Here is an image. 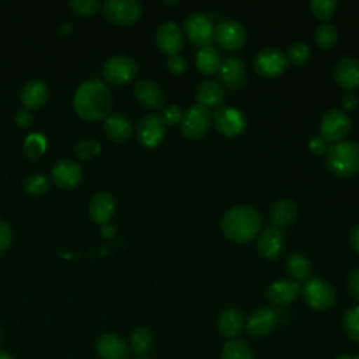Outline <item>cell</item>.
Here are the masks:
<instances>
[{
	"mask_svg": "<svg viewBox=\"0 0 359 359\" xmlns=\"http://www.w3.org/2000/svg\"><path fill=\"white\" fill-rule=\"evenodd\" d=\"M76 114L86 121H98L107 118L112 109V94L100 80L91 79L83 81L73 97Z\"/></svg>",
	"mask_w": 359,
	"mask_h": 359,
	"instance_id": "6da1fadb",
	"label": "cell"
},
{
	"mask_svg": "<svg viewBox=\"0 0 359 359\" xmlns=\"http://www.w3.org/2000/svg\"><path fill=\"white\" fill-rule=\"evenodd\" d=\"M262 219L259 212L248 205H238L229 209L222 217L223 234L234 243H245L261 230Z\"/></svg>",
	"mask_w": 359,
	"mask_h": 359,
	"instance_id": "7a4b0ae2",
	"label": "cell"
},
{
	"mask_svg": "<svg viewBox=\"0 0 359 359\" xmlns=\"http://www.w3.org/2000/svg\"><path fill=\"white\" fill-rule=\"evenodd\" d=\"M324 156L327 168L337 177L348 178L359 172V144L356 142L332 143Z\"/></svg>",
	"mask_w": 359,
	"mask_h": 359,
	"instance_id": "3957f363",
	"label": "cell"
},
{
	"mask_svg": "<svg viewBox=\"0 0 359 359\" xmlns=\"http://www.w3.org/2000/svg\"><path fill=\"white\" fill-rule=\"evenodd\" d=\"M300 293L307 306H310L314 310H320V311L331 309L337 299L334 286L320 278L309 279L303 285Z\"/></svg>",
	"mask_w": 359,
	"mask_h": 359,
	"instance_id": "277c9868",
	"label": "cell"
},
{
	"mask_svg": "<svg viewBox=\"0 0 359 359\" xmlns=\"http://www.w3.org/2000/svg\"><path fill=\"white\" fill-rule=\"evenodd\" d=\"M101 10L108 22L121 27L133 25L142 15V6L137 0H107Z\"/></svg>",
	"mask_w": 359,
	"mask_h": 359,
	"instance_id": "5b68a950",
	"label": "cell"
},
{
	"mask_svg": "<svg viewBox=\"0 0 359 359\" xmlns=\"http://www.w3.org/2000/svg\"><path fill=\"white\" fill-rule=\"evenodd\" d=\"M210 121H212V115L209 109L199 104H195L182 114L180 128L182 135L187 139L196 140L203 137L208 133Z\"/></svg>",
	"mask_w": 359,
	"mask_h": 359,
	"instance_id": "8992f818",
	"label": "cell"
},
{
	"mask_svg": "<svg viewBox=\"0 0 359 359\" xmlns=\"http://www.w3.org/2000/svg\"><path fill=\"white\" fill-rule=\"evenodd\" d=\"M137 73V65L135 59L128 55L111 56L102 66L104 79L115 86L126 84L135 79Z\"/></svg>",
	"mask_w": 359,
	"mask_h": 359,
	"instance_id": "52a82bcc",
	"label": "cell"
},
{
	"mask_svg": "<svg viewBox=\"0 0 359 359\" xmlns=\"http://www.w3.org/2000/svg\"><path fill=\"white\" fill-rule=\"evenodd\" d=\"M351 130V119L341 109L327 111L320 121V136L330 144L342 142Z\"/></svg>",
	"mask_w": 359,
	"mask_h": 359,
	"instance_id": "ba28073f",
	"label": "cell"
},
{
	"mask_svg": "<svg viewBox=\"0 0 359 359\" xmlns=\"http://www.w3.org/2000/svg\"><path fill=\"white\" fill-rule=\"evenodd\" d=\"M287 67L286 53L275 48H264L254 57V70L264 79H275Z\"/></svg>",
	"mask_w": 359,
	"mask_h": 359,
	"instance_id": "9c48e42d",
	"label": "cell"
},
{
	"mask_svg": "<svg viewBox=\"0 0 359 359\" xmlns=\"http://www.w3.org/2000/svg\"><path fill=\"white\" fill-rule=\"evenodd\" d=\"M185 35L199 48L210 46L215 38V29L208 18L202 13H192L184 20Z\"/></svg>",
	"mask_w": 359,
	"mask_h": 359,
	"instance_id": "30bf717a",
	"label": "cell"
},
{
	"mask_svg": "<svg viewBox=\"0 0 359 359\" xmlns=\"http://www.w3.org/2000/svg\"><path fill=\"white\" fill-rule=\"evenodd\" d=\"M215 129L227 137L241 135L247 126L244 114L233 107H220L213 114Z\"/></svg>",
	"mask_w": 359,
	"mask_h": 359,
	"instance_id": "8fae6325",
	"label": "cell"
},
{
	"mask_svg": "<svg viewBox=\"0 0 359 359\" xmlns=\"http://www.w3.org/2000/svg\"><path fill=\"white\" fill-rule=\"evenodd\" d=\"M165 133V123L160 114H147L144 115L137 126H136V136L137 140L144 147H157Z\"/></svg>",
	"mask_w": 359,
	"mask_h": 359,
	"instance_id": "7c38bea8",
	"label": "cell"
},
{
	"mask_svg": "<svg viewBox=\"0 0 359 359\" xmlns=\"http://www.w3.org/2000/svg\"><path fill=\"white\" fill-rule=\"evenodd\" d=\"M215 38L223 49L237 50L244 46L247 41V31L241 22L236 20H224L215 28Z\"/></svg>",
	"mask_w": 359,
	"mask_h": 359,
	"instance_id": "4fadbf2b",
	"label": "cell"
},
{
	"mask_svg": "<svg viewBox=\"0 0 359 359\" xmlns=\"http://www.w3.org/2000/svg\"><path fill=\"white\" fill-rule=\"evenodd\" d=\"M156 45L167 56L178 55L184 45L182 29L174 21H164L156 31Z\"/></svg>",
	"mask_w": 359,
	"mask_h": 359,
	"instance_id": "5bb4252c",
	"label": "cell"
},
{
	"mask_svg": "<svg viewBox=\"0 0 359 359\" xmlns=\"http://www.w3.org/2000/svg\"><path fill=\"white\" fill-rule=\"evenodd\" d=\"M276 325V314L269 307H258L245 318L244 328L251 338H264Z\"/></svg>",
	"mask_w": 359,
	"mask_h": 359,
	"instance_id": "9a60e30c",
	"label": "cell"
},
{
	"mask_svg": "<svg viewBox=\"0 0 359 359\" xmlns=\"http://www.w3.org/2000/svg\"><path fill=\"white\" fill-rule=\"evenodd\" d=\"M133 95L136 101L147 109H158L165 102L163 88L150 79H140L135 83Z\"/></svg>",
	"mask_w": 359,
	"mask_h": 359,
	"instance_id": "2e32d148",
	"label": "cell"
},
{
	"mask_svg": "<svg viewBox=\"0 0 359 359\" xmlns=\"http://www.w3.org/2000/svg\"><path fill=\"white\" fill-rule=\"evenodd\" d=\"M334 79L345 91L359 87V60L353 56H342L334 67Z\"/></svg>",
	"mask_w": 359,
	"mask_h": 359,
	"instance_id": "e0dca14e",
	"label": "cell"
},
{
	"mask_svg": "<svg viewBox=\"0 0 359 359\" xmlns=\"http://www.w3.org/2000/svg\"><path fill=\"white\" fill-rule=\"evenodd\" d=\"M302 287L293 279H278L266 289V299L275 306H286L293 303L300 294Z\"/></svg>",
	"mask_w": 359,
	"mask_h": 359,
	"instance_id": "ac0fdd59",
	"label": "cell"
},
{
	"mask_svg": "<svg viewBox=\"0 0 359 359\" xmlns=\"http://www.w3.org/2000/svg\"><path fill=\"white\" fill-rule=\"evenodd\" d=\"M285 238L279 229L265 227L257 237V251L265 259H273L280 255Z\"/></svg>",
	"mask_w": 359,
	"mask_h": 359,
	"instance_id": "d6986e66",
	"label": "cell"
},
{
	"mask_svg": "<svg viewBox=\"0 0 359 359\" xmlns=\"http://www.w3.org/2000/svg\"><path fill=\"white\" fill-rule=\"evenodd\" d=\"M95 349L101 359H128L130 353L128 342L115 334H102L98 337Z\"/></svg>",
	"mask_w": 359,
	"mask_h": 359,
	"instance_id": "ffe728a7",
	"label": "cell"
},
{
	"mask_svg": "<svg viewBox=\"0 0 359 359\" xmlns=\"http://www.w3.org/2000/svg\"><path fill=\"white\" fill-rule=\"evenodd\" d=\"M219 74L222 81L233 90L241 88L247 81L245 65L237 56H227L224 60H222Z\"/></svg>",
	"mask_w": 359,
	"mask_h": 359,
	"instance_id": "44dd1931",
	"label": "cell"
},
{
	"mask_svg": "<svg viewBox=\"0 0 359 359\" xmlns=\"http://www.w3.org/2000/svg\"><path fill=\"white\" fill-rule=\"evenodd\" d=\"M81 178H83L81 168L73 160L63 158V160L57 161L53 165V168H52V180H53V182L57 187L63 188V189L74 188L76 185L80 184Z\"/></svg>",
	"mask_w": 359,
	"mask_h": 359,
	"instance_id": "7402d4cb",
	"label": "cell"
},
{
	"mask_svg": "<svg viewBox=\"0 0 359 359\" xmlns=\"http://www.w3.org/2000/svg\"><path fill=\"white\" fill-rule=\"evenodd\" d=\"M114 212H115V199L107 191H101L95 194L90 201L88 216L97 224L105 226L112 219Z\"/></svg>",
	"mask_w": 359,
	"mask_h": 359,
	"instance_id": "603a6c76",
	"label": "cell"
},
{
	"mask_svg": "<svg viewBox=\"0 0 359 359\" xmlns=\"http://www.w3.org/2000/svg\"><path fill=\"white\" fill-rule=\"evenodd\" d=\"M20 98L25 109H38L46 104L49 98V90L43 81L29 80L22 86Z\"/></svg>",
	"mask_w": 359,
	"mask_h": 359,
	"instance_id": "cb8c5ba5",
	"label": "cell"
},
{
	"mask_svg": "<svg viewBox=\"0 0 359 359\" xmlns=\"http://www.w3.org/2000/svg\"><path fill=\"white\" fill-rule=\"evenodd\" d=\"M245 318L243 313L234 307L224 309L217 318L219 332L227 339H236L244 330Z\"/></svg>",
	"mask_w": 359,
	"mask_h": 359,
	"instance_id": "d4e9b609",
	"label": "cell"
},
{
	"mask_svg": "<svg viewBox=\"0 0 359 359\" xmlns=\"http://www.w3.org/2000/svg\"><path fill=\"white\" fill-rule=\"evenodd\" d=\"M297 216V208L289 198H280L275 201L269 210V220L272 227L283 229L290 226Z\"/></svg>",
	"mask_w": 359,
	"mask_h": 359,
	"instance_id": "484cf974",
	"label": "cell"
},
{
	"mask_svg": "<svg viewBox=\"0 0 359 359\" xmlns=\"http://www.w3.org/2000/svg\"><path fill=\"white\" fill-rule=\"evenodd\" d=\"M196 101L205 108H220L224 101V90L215 80H203L196 88Z\"/></svg>",
	"mask_w": 359,
	"mask_h": 359,
	"instance_id": "4316f807",
	"label": "cell"
},
{
	"mask_svg": "<svg viewBox=\"0 0 359 359\" xmlns=\"http://www.w3.org/2000/svg\"><path fill=\"white\" fill-rule=\"evenodd\" d=\"M107 136L115 142H125L132 136V123L129 118L121 112L109 114L104 122Z\"/></svg>",
	"mask_w": 359,
	"mask_h": 359,
	"instance_id": "83f0119b",
	"label": "cell"
},
{
	"mask_svg": "<svg viewBox=\"0 0 359 359\" xmlns=\"http://www.w3.org/2000/svg\"><path fill=\"white\" fill-rule=\"evenodd\" d=\"M286 269H287L289 275L293 278V280L300 283V282H304L309 279L310 272H311V264L306 254L294 251V252L289 254V257L286 259Z\"/></svg>",
	"mask_w": 359,
	"mask_h": 359,
	"instance_id": "f1b7e54d",
	"label": "cell"
},
{
	"mask_svg": "<svg viewBox=\"0 0 359 359\" xmlns=\"http://www.w3.org/2000/svg\"><path fill=\"white\" fill-rule=\"evenodd\" d=\"M196 67L203 74H215L219 72L222 65V57L219 52L210 45L205 48H199L196 56H195Z\"/></svg>",
	"mask_w": 359,
	"mask_h": 359,
	"instance_id": "f546056e",
	"label": "cell"
},
{
	"mask_svg": "<svg viewBox=\"0 0 359 359\" xmlns=\"http://www.w3.org/2000/svg\"><path fill=\"white\" fill-rule=\"evenodd\" d=\"M153 335L151 331L146 327L136 328L130 337H129V349L132 353H135L137 358H146V355L153 348Z\"/></svg>",
	"mask_w": 359,
	"mask_h": 359,
	"instance_id": "4dcf8cb0",
	"label": "cell"
},
{
	"mask_svg": "<svg viewBox=\"0 0 359 359\" xmlns=\"http://www.w3.org/2000/svg\"><path fill=\"white\" fill-rule=\"evenodd\" d=\"M222 359H254V352L247 341L229 339L222 348Z\"/></svg>",
	"mask_w": 359,
	"mask_h": 359,
	"instance_id": "1f68e13d",
	"label": "cell"
},
{
	"mask_svg": "<svg viewBox=\"0 0 359 359\" xmlns=\"http://www.w3.org/2000/svg\"><path fill=\"white\" fill-rule=\"evenodd\" d=\"M46 150V139L42 133L34 132L29 133L24 142V153L29 160L41 157Z\"/></svg>",
	"mask_w": 359,
	"mask_h": 359,
	"instance_id": "d6a6232c",
	"label": "cell"
},
{
	"mask_svg": "<svg viewBox=\"0 0 359 359\" xmlns=\"http://www.w3.org/2000/svg\"><path fill=\"white\" fill-rule=\"evenodd\" d=\"M314 39L316 43L324 49L332 48L338 39V31L331 22H323L316 28Z\"/></svg>",
	"mask_w": 359,
	"mask_h": 359,
	"instance_id": "836d02e7",
	"label": "cell"
},
{
	"mask_svg": "<svg viewBox=\"0 0 359 359\" xmlns=\"http://www.w3.org/2000/svg\"><path fill=\"white\" fill-rule=\"evenodd\" d=\"M50 188L49 180L42 174H31L24 181V189L32 196H41Z\"/></svg>",
	"mask_w": 359,
	"mask_h": 359,
	"instance_id": "e575fe53",
	"label": "cell"
},
{
	"mask_svg": "<svg viewBox=\"0 0 359 359\" xmlns=\"http://www.w3.org/2000/svg\"><path fill=\"white\" fill-rule=\"evenodd\" d=\"M342 325L348 337L359 342V306L348 309L342 317Z\"/></svg>",
	"mask_w": 359,
	"mask_h": 359,
	"instance_id": "d590c367",
	"label": "cell"
},
{
	"mask_svg": "<svg viewBox=\"0 0 359 359\" xmlns=\"http://www.w3.org/2000/svg\"><path fill=\"white\" fill-rule=\"evenodd\" d=\"M338 3L335 0H313L310 1L311 13L320 20L331 18L337 11Z\"/></svg>",
	"mask_w": 359,
	"mask_h": 359,
	"instance_id": "8d00e7d4",
	"label": "cell"
},
{
	"mask_svg": "<svg viewBox=\"0 0 359 359\" xmlns=\"http://www.w3.org/2000/svg\"><path fill=\"white\" fill-rule=\"evenodd\" d=\"M286 57H287V62L290 60L293 65L302 66V65H304L310 59V49H309V46L304 42H300V41L293 42L287 48Z\"/></svg>",
	"mask_w": 359,
	"mask_h": 359,
	"instance_id": "74e56055",
	"label": "cell"
},
{
	"mask_svg": "<svg viewBox=\"0 0 359 359\" xmlns=\"http://www.w3.org/2000/svg\"><path fill=\"white\" fill-rule=\"evenodd\" d=\"M101 150V144L95 139H83L76 144L74 153L79 158L87 160L95 157Z\"/></svg>",
	"mask_w": 359,
	"mask_h": 359,
	"instance_id": "f35d334b",
	"label": "cell"
},
{
	"mask_svg": "<svg viewBox=\"0 0 359 359\" xmlns=\"http://www.w3.org/2000/svg\"><path fill=\"white\" fill-rule=\"evenodd\" d=\"M69 7L74 14L88 17L100 10L101 3L98 0H72L69 3Z\"/></svg>",
	"mask_w": 359,
	"mask_h": 359,
	"instance_id": "ab89813d",
	"label": "cell"
},
{
	"mask_svg": "<svg viewBox=\"0 0 359 359\" xmlns=\"http://www.w3.org/2000/svg\"><path fill=\"white\" fill-rule=\"evenodd\" d=\"M13 241V230L11 226L0 219V254L6 252Z\"/></svg>",
	"mask_w": 359,
	"mask_h": 359,
	"instance_id": "60d3db41",
	"label": "cell"
},
{
	"mask_svg": "<svg viewBox=\"0 0 359 359\" xmlns=\"http://www.w3.org/2000/svg\"><path fill=\"white\" fill-rule=\"evenodd\" d=\"M187 59L184 56H181L180 53L178 55H172V56H168L167 59V69L168 72H171L172 74H181L187 70Z\"/></svg>",
	"mask_w": 359,
	"mask_h": 359,
	"instance_id": "b9f144b4",
	"label": "cell"
},
{
	"mask_svg": "<svg viewBox=\"0 0 359 359\" xmlns=\"http://www.w3.org/2000/svg\"><path fill=\"white\" fill-rule=\"evenodd\" d=\"M182 109L178 105H170L167 107L163 114L161 118L164 121L165 125H174V123H180L181 118H182Z\"/></svg>",
	"mask_w": 359,
	"mask_h": 359,
	"instance_id": "7bdbcfd3",
	"label": "cell"
},
{
	"mask_svg": "<svg viewBox=\"0 0 359 359\" xmlns=\"http://www.w3.org/2000/svg\"><path fill=\"white\" fill-rule=\"evenodd\" d=\"M328 146H330V143H328L324 137H321L320 135L311 137V140H310V143H309V149H310L314 154H325Z\"/></svg>",
	"mask_w": 359,
	"mask_h": 359,
	"instance_id": "ee69618b",
	"label": "cell"
},
{
	"mask_svg": "<svg viewBox=\"0 0 359 359\" xmlns=\"http://www.w3.org/2000/svg\"><path fill=\"white\" fill-rule=\"evenodd\" d=\"M348 287L351 294L359 302V268H353L348 275Z\"/></svg>",
	"mask_w": 359,
	"mask_h": 359,
	"instance_id": "f6af8a7d",
	"label": "cell"
},
{
	"mask_svg": "<svg viewBox=\"0 0 359 359\" xmlns=\"http://www.w3.org/2000/svg\"><path fill=\"white\" fill-rule=\"evenodd\" d=\"M15 122H17V125L18 126H21V128H28L29 125H31V122H32V119H34V115H32V112L29 111V109H20V111H17V114H15Z\"/></svg>",
	"mask_w": 359,
	"mask_h": 359,
	"instance_id": "bcb514c9",
	"label": "cell"
},
{
	"mask_svg": "<svg viewBox=\"0 0 359 359\" xmlns=\"http://www.w3.org/2000/svg\"><path fill=\"white\" fill-rule=\"evenodd\" d=\"M341 104L345 111H352L358 105V97L353 91H346L341 98Z\"/></svg>",
	"mask_w": 359,
	"mask_h": 359,
	"instance_id": "7dc6e473",
	"label": "cell"
},
{
	"mask_svg": "<svg viewBox=\"0 0 359 359\" xmlns=\"http://www.w3.org/2000/svg\"><path fill=\"white\" fill-rule=\"evenodd\" d=\"M349 243L352 245V248L359 252V223L355 224L351 231H349Z\"/></svg>",
	"mask_w": 359,
	"mask_h": 359,
	"instance_id": "c3c4849f",
	"label": "cell"
},
{
	"mask_svg": "<svg viewBox=\"0 0 359 359\" xmlns=\"http://www.w3.org/2000/svg\"><path fill=\"white\" fill-rule=\"evenodd\" d=\"M73 31V25L70 22H63L59 25L57 28V32L60 36H66V35H70Z\"/></svg>",
	"mask_w": 359,
	"mask_h": 359,
	"instance_id": "681fc988",
	"label": "cell"
},
{
	"mask_svg": "<svg viewBox=\"0 0 359 359\" xmlns=\"http://www.w3.org/2000/svg\"><path fill=\"white\" fill-rule=\"evenodd\" d=\"M0 359H14V358H13L11 353H8L7 351H1V349H0Z\"/></svg>",
	"mask_w": 359,
	"mask_h": 359,
	"instance_id": "f907efd6",
	"label": "cell"
},
{
	"mask_svg": "<svg viewBox=\"0 0 359 359\" xmlns=\"http://www.w3.org/2000/svg\"><path fill=\"white\" fill-rule=\"evenodd\" d=\"M337 359H359V355H356V356H349V355H339Z\"/></svg>",
	"mask_w": 359,
	"mask_h": 359,
	"instance_id": "816d5d0a",
	"label": "cell"
},
{
	"mask_svg": "<svg viewBox=\"0 0 359 359\" xmlns=\"http://www.w3.org/2000/svg\"><path fill=\"white\" fill-rule=\"evenodd\" d=\"M164 4H168V6H175V4H178V1H164Z\"/></svg>",
	"mask_w": 359,
	"mask_h": 359,
	"instance_id": "f5cc1de1",
	"label": "cell"
},
{
	"mask_svg": "<svg viewBox=\"0 0 359 359\" xmlns=\"http://www.w3.org/2000/svg\"><path fill=\"white\" fill-rule=\"evenodd\" d=\"M1 338H3V332H1V328H0V342H1Z\"/></svg>",
	"mask_w": 359,
	"mask_h": 359,
	"instance_id": "db71d44e",
	"label": "cell"
},
{
	"mask_svg": "<svg viewBox=\"0 0 359 359\" xmlns=\"http://www.w3.org/2000/svg\"><path fill=\"white\" fill-rule=\"evenodd\" d=\"M137 359H149V358H137Z\"/></svg>",
	"mask_w": 359,
	"mask_h": 359,
	"instance_id": "11a10c76",
	"label": "cell"
}]
</instances>
